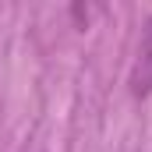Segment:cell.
Listing matches in <instances>:
<instances>
[{
    "instance_id": "cell-1",
    "label": "cell",
    "mask_w": 152,
    "mask_h": 152,
    "mask_svg": "<svg viewBox=\"0 0 152 152\" xmlns=\"http://www.w3.org/2000/svg\"><path fill=\"white\" fill-rule=\"evenodd\" d=\"M127 85H131V96L134 99L152 96V18L142 25V39H138V53H134Z\"/></svg>"
}]
</instances>
